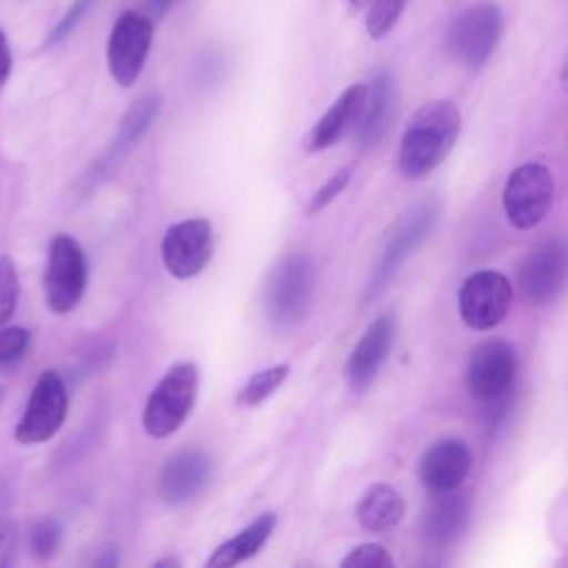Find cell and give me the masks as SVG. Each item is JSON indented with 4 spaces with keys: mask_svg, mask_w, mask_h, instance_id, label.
I'll return each instance as SVG.
<instances>
[{
    "mask_svg": "<svg viewBox=\"0 0 568 568\" xmlns=\"http://www.w3.org/2000/svg\"><path fill=\"white\" fill-rule=\"evenodd\" d=\"M473 466V453L464 439L446 437L424 450L417 464L419 481L430 493H450L462 486Z\"/></svg>",
    "mask_w": 568,
    "mask_h": 568,
    "instance_id": "9a60e30c",
    "label": "cell"
},
{
    "mask_svg": "<svg viewBox=\"0 0 568 568\" xmlns=\"http://www.w3.org/2000/svg\"><path fill=\"white\" fill-rule=\"evenodd\" d=\"M346 2H348L353 9H362L364 4H368V0H346Z\"/></svg>",
    "mask_w": 568,
    "mask_h": 568,
    "instance_id": "e575fe53",
    "label": "cell"
},
{
    "mask_svg": "<svg viewBox=\"0 0 568 568\" xmlns=\"http://www.w3.org/2000/svg\"><path fill=\"white\" fill-rule=\"evenodd\" d=\"M275 524H277L275 513L260 515L246 528H242L235 537L220 544L206 559V568H229L251 559L268 541Z\"/></svg>",
    "mask_w": 568,
    "mask_h": 568,
    "instance_id": "44dd1931",
    "label": "cell"
},
{
    "mask_svg": "<svg viewBox=\"0 0 568 568\" xmlns=\"http://www.w3.org/2000/svg\"><path fill=\"white\" fill-rule=\"evenodd\" d=\"M60 541H62V528L51 517L36 521L29 530V552L40 561L51 559L58 552Z\"/></svg>",
    "mask_w": 568,
    "mask_h": 568,
    "instance_id": "d4e9b609",
    "label": "cell"
},
{
    "mask_svg": "<svg viewBox=\"0 0 568 568\" xmlns=\"http://www.w3.org/2000/svg\"><path fill=\"white\" fill-rule=\"evenodd\" d=\"M348 180H351V169H348V166H346V169H339L335 175H331V178L324 182V186H320V189L313 193V197H311L306 211H308V213L322 211L328 202H333V200L346 189Z\"/></svg>",
    "mask_w": 568,
    "mask_h": 568,
    "instance_id": "f546056e",
    "label": "cell"
},
{
    "mask_svg": "<svg viewBox=\"0 0 568 568\" xmlns=\"http://www.w3.org/2000/svg\"><path fill=\"white\" fill-rule=\"evenodd\" d=\"M439 217V202L435 197H428L424 202H419L415 209H410L393 229L382 260L373 273V280L368 284V291L375 293L377 288H382L393 273L399 268V264L415 251V246L433 231V226L437 224Z\"/></svg>",
    "mask_w": 568,
    "mask_h": 568,
    "instance_id": "7c38bea8",
    "label": "cell"
},
{
    "mask_svg": "<svg viewBox=\"0 0 568 568\" xmlns=\"http://www.w3.org/2000/svg\"><path fill=\"white\" fill-rule=\"evenodd\" d=\"M397 106V82L395 75L388 71H379L368 87V98L362 111V118L357 122V144L362 149L375 146L388 131L393 122V113Z\"/></svg>",
    "mask_w": 568,
    "mask_h": 568,
    "instance_id": "ac0fdd59",
    "label": "cell"
},
{
    "mask_svg": "<svg viewBox=\"0 0 568 568\" xmlns=\"http://www.w3.org/2000/svg\"><path fill=\"white\" fill-rule=\"evenodd\" d=\"M342 568H393L395 561L379 544H362L353 548L339 564Z\"/></svg>",
    "mask_w": 568,
    "mask_h": 568,
    "instance_id": "83f0119b",
    "label": "cell"
},
{
    "mask_svg": "<svg viewBox=\"0 0 568 568\" xmlns=\"http://www.w3.org/2000/svg\"><path fill=\"white\" fill-rule=\"evenodd\" d=\"M153 44V22L146 13L124 11L111 27L106 64L120 87H131L144 69Z\"/></svg>",
    "mask_w": 568,
    "mask_h": 568,
    "instance_id": "ba28073f",
    "label": "cell"
},
{
    "mask_svg": "<svg viewBox=\"0 0 568 568\" xmlns=\"http://www.w3.org/2000/svg\"><path fill=\"white\" fill-rule=\"evenodd\" d=\"M501 36V9L495 2L466 7L450 24L446 49L455 62L470 71L484 69Z\"/></svg>",
    "mask_w": 568,
    "mask_h": 568,
    "instance_id": "277c9868",
    "label": "cell"
},
{
    "mask_svg": "<svg viewBox=\"0 0 568 568\" xmlns=\"http://www.w3.org/2000/svg\"><path fill=\"white\" fill-rule=\"evenodd\" d=\"M459 315L475 331H490L504 322L513 304L510 280L499 271H477L468 275L457 293Z\"/></svg>",
    "mask_w": 568,
    "mask_h": 568,
    "instance_id": "9c48e42d",
    "label": "cell"
},
{
    "mask_svg": "<svg viewBox=\"0 0 568 568\" xmlns=\"http://www.w3.org/2000/svg\"><path fill=\"white\" fill-rule=\"evenodd\" d=\"M20 295V282L16 264L9 255H0V326L13 315Z\"/></svg>",
    "mask_w": 568,
    "mask_h": 568,
    "instance_id": "484cf974",
    "label": "cell"
},
{
    "mask_svg": "<svg viewBox=\"0 0 568 568\" xmlns=\"http://www.w3.org/2000/svg\"><path fill=\"white\" fill-rule=\"evenodd\" d=\"M552 197V175L539 162H526L513 169L501 193L504 213L508 222L521 231L537 226L548 215Z\"/></svg>",
    "mask_w": 568,
    "mask_h": 568,
    "instance_id": "5b68a950",
    "label": "cell"
},
{
    "mask_svg": "<svg viewBox=\"0 0 568 568\" xmlns=\"http://www.w3.org/2000/svg\"><path fill=\"white\" fill-rule=\"evenodd\" d=\"M67 408H69V395H67L64 379L60 377V373L51 368L42 371L38 382L33 384L24 413L16 424V430H13L16 442L31 446V444H42L51 439L60 430L67 417Z\"/></svg>",
    "mask_w": 568,
    "mask_h": 568,
    "instance_id": "52a82bcc",
    "label": "cell"
},
{
    "mask_svg": "<svg viewBox=\"0 0 568 568\" xmlns=\"http://www.w3.org/2000/svg\"><path fill=\"white\" fill-rule=\"evenodd\" d=\"M87 288V257L82 246L71 235H55L49 242L44 297L53 313L73 311Z\"/></svg>",
    "mask_w": 568,
    "mask_h": 568,
    "instance_id": "8992f818",
    "label": "cell"
},
{
    "mask_svg": "<svg viewBox=\"0 0 568 568\" xmlns=\"http://www.w3.org/2000/svg\"><path fill=\"white\" fill-rule=\"evenodd\" d=\"M462 129V115L453 100H430L408 120L399 142V171L419 180L435 171L450 153Z\"/></svg>",
    "mask_w": 568,
    "mask_h": 568,
    "instance_id": "6da1fadb",
    "label": "cell"
},
{
    "mask_svg": "<svg viewBox=\"0 0 568 568\" xmlns=\"http://www.w3.org/2000/svg\"><path fill=\"white\" fill-rule=\"evenodd\" d=\"M178 0H146L149 18H162Z\"/></svg>",
    "mask_w": 568,
    "mask_h": 568,
    "instance_id": "d6a6232c",
    "label": "cell"
},
{
    "mask_svg": "<svg viewBox=\"0 0 568 568\" xmlns=\"http://www.w3.org/2000/svg\"><path fill=\"white\" fill-rule=\"evenodd\" d=\"M95 2H98V0H73V2L69 4V9L64 11V16L58 20V24L49 31V36H47V47L62 42V40L82 22V18L93 9Z\"/></svg>",
    "mask_w": 568,
    "mask_h": 568,
    "instance_id": "f1b7e54d",
    "label": "cell"
},
{
    "mask_svg": "<svg viewBox=\"0 0 568 568\" xmlns=\"http://www.w3.org/2000/svg\"><path fill=\"white\" fill-rule=\"evenodd\" d=\"M158 111H160V98L153 95V93L144 95V98H140L138 102L131 104V109L126 111V115L120 122V129L113 138V144L109 146V155L102 162V164H106V169L113 162H118L144 135V131L155 120Z\"/></svg>",
    "mask_w": 568,
    "mask_h": 568,
    "instance_id": "7402d4cb",
    "label": "cell"
},
{
    "mask_svg": "<svg viewBox=\"0 0 568 568\" xmlns=\"http://www.w3.org/2000/svg\"><path fill=\"white\" fill-rule=\"evenodd\" d=\"M368 2H371V9L366 13V33L373 40H382L393 31L408 0H368Z\"/></svg>",
    "mask_w": 568,
    "mask_h": 568,
    "instance_id": "cb8c5ba5",
    "label": "cell"
},
{
    "mask_svg": "<svg viewBox=\"0 0 568 568\" xmlns=\"http://www.w3.org/2000/svg\"><path fill=\"white\" fill-rule=\"evenodd\" d=\"M566 282V246L557 237L539 242L524 260L519 284L528 302L550 304Z\"/></svg>",
    "mask_w": 568,
    "mask_h": 568,
    "instance_id": "4fadbf2b",
    "label": "cell"
},
{
    "mask_svg": "<svg viewBox=\"0 0 568 568\" xmlns=\"http://www.w3.org/2000/svg\"><path fill=\"white\" fill-rule=\"evenodd\" d=\"M515 373V348L506 339H488L473 351L466 368V384L473 397L493 402L510 390Z\"/></svg>",
    "mask_w": 568,
    "mask_h": 568,
    "instance_id": "8fae6325",
    "label": "cell"
},
{
    "mask_svg": "<svg viewBox=\"0 0 568 568\" xmlns=\"http://www.w3.org/2000/svg\"><path fill=\"white\" fill-rule=\"evenodd\" d=\"M18 550V524L13 519L0 521V568L9 566Z\"/></svg>",
    "mask_w": 568,
    "mask_h": 568,
    "instance_id": "4dcf8cb0",
    "label": "cell"
},
{
    "mask_svg": "<svg viewBox=\"0 0 568 568\" xmlns=\"http://www.w3.org/2000/svg\"><path fill=\"white\" fill-rule=\"evenodd\" d=\"M178 568L180 566V559H173V557H164V559H158L153 561V568Z\"/></svg>",
    "mask_w": 568,
    "mask_h": 568,
    "instance_id": "836d02e7",
    "label": "cell"
},
{
    "mask_svg": "<svg viewBox=\"0 0 568 568\" xmlns=\"http://www.w3.org/2000/svg\"><path fill=\"white\" fill-rule=\"evenodd\" d=\"M406 513L404 497L390 484L377 481L366 488L357 504V521L368 532H386L395 528Z\"/></svg>",
    "mask_w": 568,
    "mask_h": 568,
    "instance_id": "ffe728a7",
    "label": "cell"
},
{
    "mask_svg": "<svg viewBox=\"0 0 568 568\" xmlns=\"http://www.w3.org/2000/svg\"><path fill=\"white\" fill-rule=\"evenodd\" d=\"M291 366L288 364H277L264 371H257L253 377H248V382L237 390L235 395V404L251 408L262 404L266 397H271L288 377Z\"/></svg>",
    "mask_w": 568,
    "mask_h": 568,
    "instance_id": "603a6c76",
    "label": "cell"
},
{
    "mask_svg": "<svg viewBox=\"0 0 568 568\" xmlns=\"http://www.w3.org/2000/svg\"><path fill=\"white\" fill-rule=\"evenodd\" d=\"M2 397H4V386L0 384V402H2Z\"/></svg>",
    "mask_w": 568,
    "mask_h": 568,
    "instance_id": "d590c367",
    "label": "cell"
},
{
    "mask_svg": "<svg viewBox=\"0 0 568 568\" xmlns=\"http://www.w3.org/2000/svg\"><path fill=\"white\" fill-rule=\"evenodd\" d=\"M468 515L470 504L466 495H457L455 490L437 493L422 517V532L430 544L446 546L464 532Z\"/></svg>",
    "mask_w": 568,
    "mask_h": 568,
    "instance_id": "d6986e66",
    "label": "cell"
},
{
    "mask_svg": "<svg viewBox=\"0 0 568 568\" xmlns=\"http://www.w3.org/2000/svg\"><path fill=\"white\" fill-rule=\"evenodd\" d=\"M29 342L31 333L24 326H0V368L20 362Z\"/></svg>",
    "mask_w": 568,
    "mask_h": 568,
    "instance_id": "4316f807",
    "label": "cell"
},
{
    "mask_svg": "<svg viewBox=\"0 0 568 568\" xmlns=\"http://www.w3.org/2000/svg\"><path fill=\"white\" fill-rule=\"evenodd\" d=\"M11 64H13V60H11V49H9V42H7L4 33H2V29H0V87L9 80V75H11Z\"/></svg>",
    "mask_w": 568,
    "mask_h": 568,
    "instance_id": "1f68e13d",
    "label": "cell"
},
{
    "mask_svg": "<svg viewBox=\"0 0 568 568\" xmlns=\"http://www.w3.org/2000/svg\"><path fill=\"white\" fill-rule=\"evenodd\" d=\"M315 293V264L308 253H288L268 275L264 306L271 322L280 328L297 324Z\"/></svg>",
    "mask_w": 568,
    "mask_h": 568,
    "instance_id": "7a4b0ae2",
    "label": "cell"
},
{
    "mask_svg": "<svg viewBox=\"0 0 568 568\" xmlns=\"http://www.w3.org/2000/svg\"><path fill=\"white\" fill-rule=\"evenodd\" d=\"M397 333L395 313L377 315L346 359V379L355 393H364L384 366Z\"/></svg>",
    "mask_w": 568,
    "mask_h": 568,
    "instance_id": "5bb4252c",
    "label": "cell"
},
{
    "mask_svg": "<svg viewBox=\"0 0 568 568\" xmlns=\"http://www.w3.org/2000/svg\"><path fill=\"white\" fill-rule=\"evenodd\" d=\"M211 459L206 453L189 448L173 455L158 479V495L171 506H180L193 499L209 481Z\"/></svg>",
    "mask_w": 568,
    "mask_h": 568,
    "instance_id": "e0dca14e",
    "label": "cell"
},
{
    "mask_svg": "<svg viewBox=\"0 0 568 568\" xmlns=\"http://www.w3.org/2000/svg\"><path fill=\"white\" fill-rule=\"evenodd\" d=\"M162 262L178 280L195 277L213 255V231L204 217H189L166 229L162 237Z\"/></svg>",
    "mask_w": 568,
    "mask_h": 568,
    "instance_id": "30bf717a",
    "label": "cell"
},
{
    "mask_svg": "<svg viewBox=\"0 0 568 568\" xmlns=\"http://www.w3.org/2000/svg\"><path fill=\"white\" fill-rule=\"evenodd\" d=\"M197 382L200 375L191 362L175 364L166 371V375L151 390L142 413L146 435L162 439L173 435L184 424L195 404Z\"/></svg>",
    "mask_w": 568,
    "mask_h": 568,
    "instance_id": "3957f363",
    "label": "cell"
},
{
    "mask_svg": "<svg viewBox=\"0 0 568 568\" xmlns=\"http://www.w3.org/2000/svg\"><path fill=\"white\" fill-rule=\"evenodd\" d=\"M368 98V84L357 82L346 87L328 111L313 124L306 138V151L317 153L337 144L348 131H353L362 118Z\"/></svg>",
    "mask_w": 568,
    "mask_h": 568,
    "instance_id": "2e32d148",
    "label": "cell"
}]
</instances>
